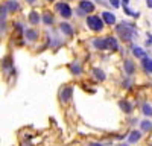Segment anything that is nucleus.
I'll list each match as a JSON object with an SVG mask.
<instances>
[{"label":"nucleus","mask_w":152,"mask_h":146,"mask_svg":"<svg viewBox=\"0 0 152 146\" xmlns=\"http://www.w3.org/2000/svg\"><path fill=\"white\" fill-rule=\"evenodd\" d=\"M117 32H119V35H120V38L125 40V41H131L132 35L135 34V31L132 29V26H128L126 23L119 24V26H117Z\"/></svg>","instance_id":"nucleus-1"},{"label":"nucleus","mask_w":152,"mask_h":146,"mask_svg":"<svg viewBox=\"0 0 152 146\" xmlns=\"http://www.w3.org/2000/svg\"><path fill=\"white\" fill-rule=\"evenodd\" d=\"M87 26L90 28L91 31L99 32V31L104 29V20L100 18V17H97V15H90V17L87 18Z\"/></svg>","instance_id":"nucleus-2"},{"label":"nucleus","mask_w":152,"mask_h":146,"mask_svg":"<svg viewBox=\"0 0 152 146\" xmlns=\"http://www.w3.org/2000/svg\"><path fill=\"white\" fill-rule=\"evenodd\" d=\"M58 11L61 12V15L64 17V18H70L72 17V9H70V6L67 5V3H58Z\"/></svg>","instance_id":"nucleus-3"},{"label":"nucleus","mask_w":152,"mask_h":146,"mask_svg":"<svg viewBox=\"0 0 152 146\" xmlns=\"http://www.w3.org/2000/svg\"><path fill=\"white\" fill-rule=\"evenodd\" d=\"M79 6H81V9L85 12V14H88V12H93V11H94V5H93V2H90V0H81Z\"/></svg>","instance_id":"nucleus-4"},{"label":"nucleus","mask_w":152,"mask_h":146,"mask_svg":"<svg viewBox=\"0 0 152 146\" xmlns=\"http://www.w3.org/2000/svg\"><path fill=\"white\" fill-rule=\"evenodd\" d=\"M93 44H94V47H96V49H100V50H104V49H108L107 38H96Z\"/></svg>","instance_id":"nucleus-5"},{"label":"nucleus","mask_w":152,"mask_h":146,"mask_svg":"<svg viewBox=\"0 0 152 146\" xmlns=\"http://www.w3.org/2000/svg\"><path fill=\"white\" fill-rule=\"evenodd\" d=\"M102 18H104V21L108 23V24H114V23H116V15L111 14V12H108V11H105L104 14H102Z\"/></svg>","instance_id":"nucleus-6"},{"label":"nucleus","mask_w":152,"mask_h":146,"mask_svg":"<svg viewBox=\"0 0 152 146\" xmlns=\"http://www.w3.org/2000/svg\"><path fill=\"white\" fill-rule=\"evenodd\" d=\"M72 93H73V88H72V87H66L64 90H62V93H61V99L64 101V102L70 101V97H72Z\"/></svg>","instance_id":"nucleus-7"},{"label":"nucleus","mask_w":152,"mask_h":146,"mask_svg":"<svg viewBox=\"0 0 152 146\" xmlns=\"http://www.w3.org/2000/svg\"><path fill=\"white\" fill-rule=\"evenodd\" d=\"M142 64H143V67H145L146 72L152 73V59H151V58H148V56L142 58Z\"/></svg>","instance_id":"nucleus-8"},{"label":"nucleus","mask_w":152,"mask_h":146,"mask_svg":"<svg viewBox=\"0 0 152 146\" xmlns=\"http://www.w3.org/2000/svg\"><path fill=\"white\" fill-rule=\"evenodd\" d=\"M107 44H108V49H111V50H117V49H119L116 38H111V36L107 38Z\"/></svg>","instance_id":"nucleus-9"},{"label":"nucleus","mask_w":152,"mask_h":146,"mask_svg":"<svg viewBox=\"0 0 152 146\" xmlns=\"http://www.w3.org/2000/svg\"><path fill=\"white\" fill-rule=\"evenodd\" d=\"M59 28H61V31H62V32H64L66 35H69V36L73 34L72 26H70V24H67V23H61V26H59Z\"/></svg>","instance_id":"nucleus-10"},{"label":"nucleus","mask_w":152,"mask_h":146,"mask_svg":"<svg viewBox=\"0 0 152 146\" xmlns=\"http://www.w3.org/2000/svg\"><path fill=\"white\" fill-rule=\"evenodd\" d=\"M120 108L123 110L125 113H131V110H132L131 104H129V102H126V101H120Z\"/></svg>","instance_id":"nucleus-11"},{"label":"nucleus","mask_w":152,"mask_h":146,"mask_svg":"<svg viewBox=\"0 0 152 146\" xmlns=\"http://www.w3.org/2000/svg\"><path fill=\"white\" fill-rule=\"evenodd\" d=\"M29 21L32 24H37V23H40V15H38V12H31V15H29Z\"/></svg>","instance_id":"nucleus-12"},{"label":"nucleus","mask_w":152,"mask_h":146,"mask_svg":"<svg viewBox=\"0 0 152 146\" xmlns=\"http://www.w3.org/2000/svg\"><path fill=\"white\" fill-rule=\"evenodd\" d=\"M37 36H38V34H37L34 29H28V31H26V38H28V40L34 41V40H37Z\"/></svg>","instance_id":"nucleus-13"},{"label":"nucleus","mask_w":152,"mask_h":146,"mask_svg":"<svg viewBox=\"0 0 152 146\" xmlns=\"http://www.w3.org/2000/svg\"><path fill=\"white\" fill-rule=\"evenodd\" d=\"M138 140H140V132H138V131H132L131 136H129V143H135Z\"/></svg>","instance_id":"nucleus-14"},{"label":"nucleus","mask_w":152,"mask_h":146,"mask_svg":"<svg viewBox=\"0 0 152 146\" xmlns=\"http://www.w3.org/2000/svg\"><path fill=\"white\" fill-rule=\"evenodd\" d=\"M43 21H44L46 24H52V23H53L52 14H50V12H46V14H43Z\"/></svg>","instance_id":"nucleus-15"},{"label":"nucleus","mask_w":152,"mask_h":146,"mask_svg":"<svg viewBox=\"0 0 152 146\" xmlns=\"http://www.w3.org/2000/svg\"><path fill=\"white\" fill-rule=\"evenodd\" d=\"M132 52H134V55H135L137 58H145V56H146L142 47H134V49H132Z\"/></svg>","instance_id":"nucleus-16"},{"label":"nucleus","mask_w":152,"mask_h":146,"mask_svg":"<svg viewBox=\"0 0 152 146\" xmlns=\"http://www.w3.org/2000/svg\"><path fill=\"white\" fill-rule=\"evenodd\" d=\"M93 73L96 75V78H97L99 81H104V79H105V73H104L102 70H99V69H94V72H93Z\"/></svg>","instance_id":"nucleus-17"},{"label":"nucleus","mask_w":152,"mask_h":146,"mask_svg":"<svg viewBox=\"0 0 152 146\" xmlns=\"http://www.w3.org/2000/svg\"><path fill=\"white\" fill-rule=\"evenodd\" d=\"M125 70H126V73H129V75L134 73V66H132L131 61H126V63H125Z\"/></svg>","instance_id":"nucleus-18"},{"label":"nucleus","mask_w":152,"mask_h":146,"mask_svg":"<svg viewBox=\"0 0 152 146\" xmlns=\"http://www.w3.org/2000/svg\"><path fill=\"white\" fill-rule=\"evenodd\" d=\"M142 129L143 131H151L152 129V123H151L149 120H143L142 122Z\"/></svg>","instance_id":"nucleus-19"},{"label":"nucleus","mask_w":152,"mask_h":146,"mask_svg":"<svg viewBox=\"0 0 152 146\" xmlns=\"http://www.w3.org/2000/svg\"><path fill=\"white\" fill-rule=\"evenodd\" d=\"M143 113H145L146 116H152V107H151L149 104H145V105H143Z\"/></svg>","instance_id":"nucleus-20"},{"label":"nucleus","mask_w":152,"mask_h":146,"mask_svg":"<svg viewBox=\"0 0 152 146\" xmlns=\"http://www.w3.org/2000/svg\"><path fill=\"white\" fill-rule=\"evenodd\" d=\"M6 8H8L9 11H15V9L18 8V5H17V2H9V3L6 5Z\"/></svg>","instance_id":"nucleus-21"},{"label":"nucleus","mask_w":152,"mask_h":146,"mask_svg":"<svg viewBox=\"0 0 152 146\" xmlns=\"http://www.w3.org/2000/svg\"><path fill=\"white\" fill-rule=\"evenodd\" d=\"M70 69H72V72H73V73H81V67H79L78 64H76V66H75V64H72V67H70Z\"/></svg>","instance_id":"nucleus-22"},{"label":"nucleus","mask_w":152,"mask_h":146,"mask_svg":"<svg viewBox=\"0 0 152 146\" xmlns=\"http://www.w3.org/2000/svg\"><path fill=\"white\" fill-rule=\"evenodd\" d=\"M110 5H113L114 8H119V0H110Z\"/></svg>","instance_id":"nucleus-23"},{"label":"nucleus","mask_w":152,"mask_h":146,"mask_svg":"<svg viewBox=\"0 0 152 146\" xmlns=\"http://www.w3.org/2000/svg\"><path fill=\"white\" fill-rule=\"evenodd\" d=\"M148 6H149V8H152V0H148Z\"/></svg>","instance_id":"nucleus-24"},{"label":"nucleus","mask_w":152,"mask_h":146,"mask_svg":"<svg viewBox=\"0 0 152 146\" xmlns=\"http://www.w3.org/2000/svg\"><path fill=\"white\" fill-rule=\"evenodd\" d=\"M123 3H125V6H126V5L129 3V0H123Z\"/></svg>","instance_id":"nucleus-25"},{"label":"nucleus","mask_w":152,"mask_h":146,"mask_svg":"<svg viewBox=\"0 0 152 146\" xmlns=\"http://www.w3.org/2000/svg\"><path fill=\"white\" fill-rule=\"evenodd\" d=\"M90 146H100V145H97V143H91Z\"/></svg>","instance_id":"nucleus-26"},{"label":"nucleus","mask_w":152,"mask_h":146,"mask_svg":"<svg viewBox=\"0 0 152 146\" xmlns=\"http://www.w3.org/2000/svg\"><path fill=\"white\" fill-rule=\"evenodd\" d=\"M28 2H29V3H35V0H28Z\"/></svg>","instance_id":"nucleus-27"},{"label":"nucleus","mask_w":152,"mask_h":146,"mask_svg":"<svg viewBox=\"0 0 152 146\" xmlns=\"http://www.w3.org/2000/svg\"><path fill=\"white\" fill-rule=\"evenodd\" d=\"M47 2H53V0H47Z\"/></svg>","instance_id":"nucleus-28"},{"label":"nucleus","mask_w":152,"mask_h":146,"mask_svg":"<svg viewBox=\"0 0 152 146\" xmlns=\"http://www.w3.org/2000/svg\"><path fill=\"white\" fill-rule=\"evenodd\" d=\"M120 146H126V145H120Z\"/></svg>","instance_id":"nucleus-29"}]
</instances>
